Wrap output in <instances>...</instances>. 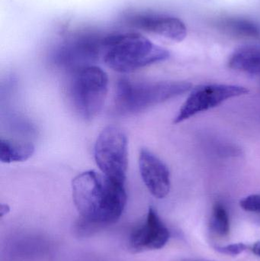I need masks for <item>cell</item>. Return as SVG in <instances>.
Masks as SVG:
<instances>
[{
  "label": "cell",
  "mask_w": 260,
  "mask_h": 261,
  "mask_svg": "<svg viewBox=\"0 0 260 261\" xmlns=\"http://www.w3.org/2000/svg\"><path fill=\"white\" fill-rule=\"evenodd\" d=\"M139 170L143 184L152 196L164 199L170 191V174L166 164L148 149L139 155Z\"/></svg>",
  "instance_id": "obj_8"
},
{
  "label": "cell",
  "mask_w": 260,
  "mask_h": 261,
  "mask_svg": "<svg viewBox=\"0 0 260 261\" xmlns=\"http://www.w3.org/2000/svg\"><path fill=\"white\" fill-rule=\"evenodd\" d=\"M183 261H209V260H201V259H187V260H185Z\"/></svg>",
  "instance_id": "obj_17"
},
{
  "label": "cell",
  "mask_w": 260,
  "mask_h": 261,
  "mask_svg": "<svg viewBox=\"0 0 260 261\" xmlns=\"http://www.w3.org/2000/svg\"><path fill=\"white\" fill-rule=\"evenodd\" d=\"M72 193L81 216L82 232L94 231L117 222L128 199L125 184L96 170L77 175L72 181Z\"/></svg>",
  "instance_id": "obj_1"
},
{
  "label": "cell",
  "mask_w": 260,
  "mask_h": 261,
  "mask_svg": "<svg viewBox=\"0 0 260 261\" xmlns=\"http://www.w3.org/2000/svg\"><path fill=\"white\" fill-rule=\"evenodd\" d=\"M243 210L250 213H260V194H253L240 201Z\"/></svg>",
  "instance_id": "obj_14"
},
{
  "label": "cell",
  "mask_w": 260,
  "mask_h": 261,
  "mask_svg": "<svg viewBox=\"0 0 260 261\" xmlns=\"http://www.w3.org/2000/svg\"><path fill=\"white\" fill-rule=\"evenodd\" d=\"M251 251L255 255L260 257V241L259 242H256V243L252 246Z\"/></svg>",
  "instance_id": "obj_16"
},
{
  "label": "cell",
  "mask_w": 260,
  "mask_h": 261,
  "mask_svg": "<svg viewBox=\"0 0 260 261\" xmlns=\"http://www.w3.org/2000/svg\"><path fill=\"white\" fill-rule=\"evenodd\" d=\"M192 88L185 81L135 82L122 79L116 88L115 106L122 114H135L187 93Z\"/></svg>",
  "instance_id": "obj_3"
},
{
  "label": "cell",
  "mask_w": 260,
  "mask_h": 261,
  "mask_svg": "<svg viewBox=\"0 0 260 261\" xmlns=\"http://www.w3.org/2000/svg\"><path fill=\"white\" fill-rule=\"evenodd\" d=\"M102 42L104 62L119 73L134 71L169 58L166 49L137 32L109 35Z\"/></svg>",
  "instance_id": "obj_2"
},
{
  "label": "cell",
  "mask_w": 260,
  "mask_h": 261,
  "mask_svg": "<svg viewBox=\"0 0 260 261\" xmlns=\"http://www.w3.org/2000/svg\"><path fill=\"white\" fill-rule=\"evenodd\" d=\"M170 232L153 207L148 210L145 223L132 231L128 249L133 254L163 248L169 242Z\"/></svg>",
  "instance_id": "obj_7"
},
{
  "label": "cell",
  "mask_w": 260,
  "mask_h": 261,
  "mask_svg": "<svg viewBox=\"0 0 260 261\" xmlns=\"http://www.w3.org/2000/svg\"><path fill=\"white\" fill-rule=\"evenodd\" d=\"M70 81V100L77 114L92 120L103 108L108 90V76L101 67L90 65L73 72Z\"/></svg>",
  "instance_id": "obj_4"
},
{
  "label": "cell",
  "mask_w": 260,
  "mask_h": 261,
  "mask_svg": "<svg viewBox=\"0 0 260 261\" xmlns=\"http://www.w3.org/2000/svg\"><path fill=\"white\" fill-rule=\"evenodd\" d=\"M95 161L105 176L125 184L128 170V138L122 128L108 125L101 132L94 148Z\"/></svg>",
  "instance_id": "obj_5"
},
{
  "label": "cell",
  "mask_w": 260,
  "mask_h": 261,
  "mask_svg": "<svg viewBox=\"0 0 260 261\" xmlns=\"http://www.w3.org/2000/svg\"><path fill=\"white\" fill-rule=\"evenodd\" d=\"M132 24L138 29L156 34L172 41H181L187 35L186 24L177 17L160 14L137 15L132 19Z\"/></svg>",
  "instance_id": "obj_9"
},
{
  "label": "cell",
  "mask_w": 260,
  "mask_h": 261,
  "mask_svg": "<svg viewBox=\"0 0 260 261\" xmlns=\"http://www.w3.org/2000/svg\"><path fill=\"white\" fill-rule=\"evenodd\" d=\"M249 90L244 87L228 84H207L197 87L192 90L178 114L174 124L181 123L198 113L218 107L232 98L244 96Z\"/></svg>",
  "instance_id": "obj_6"
},
{
  "label": "cell",
  "mask_w": 260,
  "mask_h": 261,
  "mask_svg": "<svg viewBox=\"0 0 260 261\" xmlns=\"http://www.w3.org/2000/svg\"><path fill=\"white\" fill-rule=\"evenodd\" d=\"M229 67L250 73H260V45L241 47L230 56Z\"/></svg>",
  "instance_id": "obj_11"
},
{
  "label": "cell",
  "mask_w": 260,
  "mask_h": 261,
  "mask_svg": "<svg viewBox=\"0 0 260 261\" xmlns=\"http://www.w3.org/2000/svg\"><path fill=\"white\" fill-rule=\"evenodd\" d=\"M209 226L211 230L219 236H227L230 232V218L225 206L216 202L212 208Z\"/></svg>",
  "instance_id": "obj_13"
},
{
  "label": "cell",
  "mask_w": 260,
  "mask_h": 261,
  "mask_svg": "<svg viewBox=\"0 0 260 261\" xmlns=\"http://www.w3.org/2000/svg\"><path fill=\"white\" fill-rule=\"evenodd\" d=\"M249 247L244 243H235L224 246H216L215 250L221 254L229 256H237L243 254Z\"/></svg>",
  "instance_id": "obj_15"
},
{
  "label": "cell",
  "mask_w": 260,
  "mask_h": 261,
  "mask_svg": "<svg viewBox=\"0 0 260 261\" xmlns=\"http://www.w3.org/2000/svg\"><path fill=\"white\" fill-rule=\"evenodd\" d=\"M35 150V145L32 143L2 138L0 161L5 164L24 162L32 158Z\"/></svg>",
  "instance_id": "obj_12"
},
{
  "label": "cell",
  "mask_w": 260,
  "mask_h": 261,
  "mask_svg": "<svg viewBox=\"0 0 260 261\" xmlns=\"http://www.w3.org/2000/svg\"><path fill=\"white\" fill-rule=\"evenodd\" d=\"M218 29L227 35L239 38L258 39L260 38V29L256 23L247 18L240 17H225L218 20Z\"/></svg>",
  "instance_id": "obj_10"
}]
</instances>
